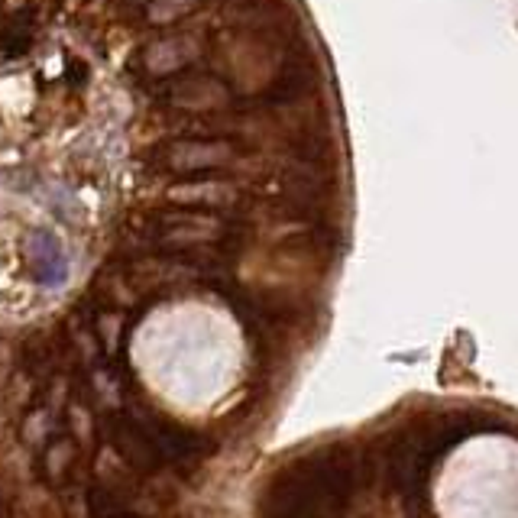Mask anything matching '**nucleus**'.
<instances>
[{
  "label": "nucleus",
  "instance_id": "obj_1",
  "mask_svg": "<svg viewBox=\"0 0 518 518\" xmlns=\"http://www.w3.org/2000/svg\"><path fill=\"white\" fill-rule=\"evenodd\" d=\"M480 428V421L470 415H428L415 421L389 451V480L405 499L425 496V483L431 476L434 460L447 447L463 441L467 434Z\"/></svg>",
  "mask_w": 518,
  "mask_h": 518
},
{
  "label": "nucleus",
  "instance_id": "obj_2",
  "mask_svg": "<svg viewBox=\"0 0 518 518\" xmlns=\"http://www.w3.org/2000/svg\"><path fill=\"white\" fill-rule=\"evenodd\" d=\"M26 253H30V266H33V279L46 289H59L68 279V256L62 250L59 237L52 230L39 227L26 240Z\"/></svg>",
  "mask_w": 518,
  "mask_h": 518
}]
</instances>
